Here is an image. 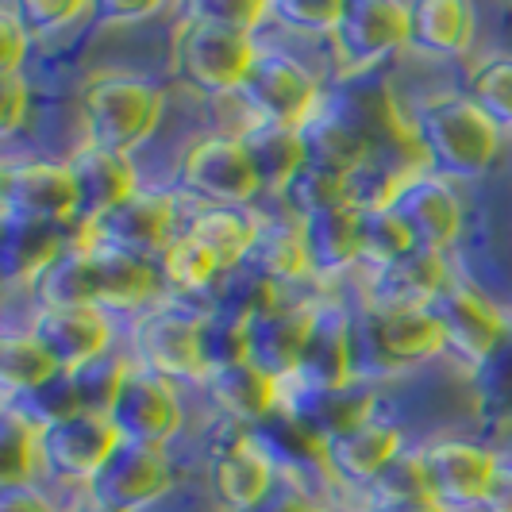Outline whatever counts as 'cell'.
Returning <instances> with one entry per match:
<instances>
[{"instance_id":"1","label":"cell","mask_w":512,"mask_h":512,"mask_svg":"<svg viewBox=\"0 0 512 512\" xmlns=\"http://www.w3.org/2000/svg\"><path fill=\"white\" fill-rule=\"evenodd\" d=\"M424 166L447 181L482 178L497 162L501 128L466 93H432L409 112Z\"/></svg>"},{"instance_id":"2","label":"cell","mask_w":512,"mask_h":512,"mask_svg":"<svg viewBox=\"0 0 512 512\" xmlns=\"http://www.w3.org/2000/svg\"><path fill=\"white\" fill-rule=\"evenodd\" d=\"M351 343H355V378L370 385L378 378L420 370L439 355H447L432 308L362 305L351 316Z\"/></svg>"},{"instance_id":"3","label":"cell","mask_w":512,"mask_h":512,"mask_svg":"<svg viewBox=\"0 0 512 512\" xmlns=\"http://www.w3.org/2000/svg\"><path fill=\"white\" fill-rule=\"evenodd\" d=\"M258 58L251 31L231 27L189 4L174 31V74L201 97H235Z\"/></svg>"},{"instance_id":"4","label":"cell","mask_w":512,"mask_h":512,"mask_svg":"<svg viewBox=\"0 0 512 512\" xmlns=\"http://www.w3.org/2000/svg\"><path fill=\"white\" fill-rule=\"evenodd\" d=\"M128 359L174 385H205L212 370L205 351V308L158 301L135 312L128 328Z\"/></svg>"},{"instance_id":"5","label":"cell","mask_w":512,"mask_h":512,"mask_svg":"<svg viewBox=\"0 0 512 512\" xmlns=\"http://www.w3.org/2000/svg\"><path fill=\"white\" fill-rule=\"evenodd\" d=\"M81 120L89 143L131 158L162 120V89L139 74H93L81 85Z\"/></svg>"},{"instance_id":"6","label":"cell","mask_w":512,"mask_h":512,"mask_svg":"<svg viewBox=\"0 0 512 512\" xmlns=\"http://www.w3.org/2000/svg\"><path fill=\"white\" fill-rule=\"evenodd\" d=\"M393 212V220L405 228L416 251L428 255H447L462 235V197L455 181L439 178L428 166H409L393 170L385 185L382 205Z\"/></svg>"},{"instance_id":"7","label":"cell","mask_w":512,"mask_h":512,"mask_svg":"<svg viewBox=\"0 0 512 512\" xmlns=\"http://www.w3.org/2000/svg\"><path fill=\"white\" fill-rule=\"evenodd\" d=\"M235 101L243 104L247 124H274L293 131H301L324 108L320 81L312 77V70L278 47H258L255 66Z\"/></svg>"},{"instance_id":"8","label":"cell","mask_w":512,"mask_h":512,"mask_svg":"<svg viewBox=\"0 0 512 512\" xmlns=\"http://www.w3.org/2000/svg\"><path fill=\"white\" fill-rule=\"evenodd\" d=\"M178 189L197 205L251 208L258 193L255 166L239 131H212L193 139L178 158Z\"/></svg>"},{"instance_id":"9","label":"cell","mask_w":512,"mask_h":512,"mask_svg":"<svg viewBox=\"0 0 512 512\" xmlns=\"http://www.w3.org/2000/svg\"><path fill=\"white\" fill-rule=\"evenodd\" d=\"M332 58L339 77L370 74L397 51H409V4L401 0H347L332 31Z\"/></svg>"},{"instance_id":"10","label":"cell","mask_w":512,"mask_h":512,"mask_svg":"<svg viewBox=\"0 0 512 512\" xmlns=\"http://www.w3.org/2000/svg\"><path fill=\"white\" fill-rule=\"evenodd\" d=\"M412 459H416V470H420L424 493L432 501H439L447 512L482 509L489 482H493V474L501 466V455L489 451L486 443L459 436L432 439Z\"/></svg>"},{"instance_id":"11","label":"cell","mask_w":512,"mask_h":512,"mask_svg":"<svg viewBox=\"0 0 512 512\" xmlns=\"http://www.w3.org/2000/svg\"><path fill=\"white\" fill-rule=\"evenodd\" d=\"M428 308H432L439 332H443L447 355L459 362L466 374L482 370V362L501 347V339L512 328L509 316L462 278H451L447 289Z\"/></svg>"},{"instance_id":"12","label":"cell","mask_w":512,"mask_h":512,"mask_svg":"<svg viewBox=\"0 0 512 512\" xmlns=\"http://www.w3.org/2000/svg\"><path fill=\"white\" fill-rule=\"evenodd\" d=\"M108 420L116 424V432L124 436V443H139V447H158L166 451L170 439L181 432V397L178 385L158 378L151 370L135 366L128 359V370L120 378L116 401L108 409Z\"/></svg>"},{"instance_id":"13","label":"cell","mask_w":512,"mask_h":512,"mask_svg":"<svg viewBox=\"0 0 512 512\" xmlns=\"http://www.w3.org/2000/svg\"><path fill=\"white\" fill-rule=\"evenodd\" d=\"M4 220L77 228V185L66 158H24L4 166Z\"/></svg>"},{"instance_id":"14","label":"cell","mask_w":512,"mask_h":512,"mask_svg":"<svg viewBox=\"0 0 512 512\" xmlns=\"http://www.w3.org/2000/svg\"><path fill=\"white\" fill-rule=\"evenodd\" d=\"M124 436L116 424L97 412H74L51 424H39V466L62 478V482H81L89 486L93 474L116 455Z\"/></svg>"},{"instance_id":"15","label":"cell","mask_w":512,"mask_h":512,"mask_svg":"<svg viewBox=\"0 0 512 512\" xmlns=\"http://www.w3.org/2000/svg\"><path fill=\"white\" fill-rule=\"evenodd\" d=\"M278 466L270 451L243 424L231 420V432L208 447V486L228 512H251L278 486Z\"/></svg>"},{"instance_id":"16","label":"cell","mask_w":512,"mask_h":512,"mask_svg":"<svg viewBox=\"0 0 512 512\" xmlns=\"http://www.w3.org/2000/svg\"><path fill=\"white\" fill-rule=\"evenodd\" d=\"M170 489H174V466L166 451L120 443L116 455L104 462L81 493L108 512H143L158 505Z\"/></svg>"},{"instance_id":"17","label":"cell","mask_w":512,"mask_h":512,"mask_svg":"<svg viewBox=\"0 0 512 512\" xmlns=\"http://www.w3.org/2000/svg\"><path fill=\"white\" fill-rule=\"evenodd\" d=\"M85 247V274H89V301L104 312H143L162 301V270L154 258L131 255L108 243H93L81 235Z\"/></svg>"},{"instance_id":"18","label":"cell","mask_w":512,"mask_h":512,"mask_svg":"<svg viewBox=\"0 0 512 512\" xmlns=\"http://www.w3.org/2000/svg\"><path fill=\"white\" fill-rule=\"evenodd\" d=\"M316 455H320V466L332 474V482L347 489H374L405 459V432L374 416L359 428L320 443Z\"/></svg>"},{"instance_id":"19","label":"cell","mask_w":512,"mask_h":512,"mask_svg":"<svg viewBox=\"0 0 512 512\" xmlns=\"http://www.w3.org/2000/svg\"><path fill=\"white\" fill-rule=\"evenodd\" d=\"M178 212V193L139 189L120 208H112L108 216H101L93 228H85V235L93 243H108V247H120V251H131V255L158 258L162 247L181 231Z\"/></svg>"},{"instance_id":"20","label":"cell","mask_w":512,"mask_h":512,"mask_svg":"<svg viewBox=\"0 0 512 512\" xmlns=\"http://www.w3.org/2000/svg\"><path fill=\"white\" fill-rule=\"evenodd\" d=\"M27 332L35 335V343L66 374H74V370L104 359L112 351V320L97 305L35 308L27 320Z\"/></svg>"},{"instance_id":"21","label":"cell","mask_w":512,"mask_h":512,"mask_svg":"<svg viewBox=\"0 0 512 512\" xmlns=\"http://www.w3.org/2000/svg\"><path fill=\"white\" fill-rule=\"evenodd\" d=\"M282 412L293 420L297 432L312 439V447H320V443L374 420V385L351 382L339 389H301V385L285 382Z\"/></svg>"},{"instance_id":"22","label":"cell","mask_w":512,"mask_h":512,"mask_svg":"<svg viewBox=\"0 0 512 512\" xmlns=\"http://www.w3.org/2000/svg\"><path fill=\"white\" fill-rule=\"evenodd\" d=\"M66 166H70L77 185V228L81 231L93 228L101 216H108L112 208H120L128 197L143 189L131 158L104 151L89 139L66 154Z\"/></svg>"},{"instance_id":"23","label":"cell","mask_w":512,"mask_h":512,"mask_svg":"<svg viewBox=\"0 0 512 512\" xmlns=\"http://www.w3.org/2000/svg\"><path fill=\"white\" fill-rule=\"evenodd\" d=\"M305 166L308 170H320V174H332L339 181H355L370 170V158H374V143L366 139L362 124L355 120V112H335L332 104H324L305 128Z\"/></svg>"},{"instance_id":"24","label":"cell","mask_w":512,"mask_h":512,"mask_svg":"<svg viewBox=\"0 0 512 512\" xmlns=\"http://www.w3.org/2000/svg\"><path fill=\"white\" fill-rule=\"evenodd\" d=\"M312 282H335L362 266V205L343 201L301 220Z\"/></svg>"},{"instance_id":"25","label":"cell","mask_w":512,"mask_h":512,"mask_svg":"<svg viewBox=\"0 0 512 512\" xmlns=\"http://www.w3.org/2000/svg\"><path fill=\"white\" fill-rule=\"evenodd\" d=\"M324 305L320 301H308V297H289L274 312H266L258 324H251V359L270 370L274 378L289 382L293 370H297V359L305 351L308 335L316 328Z\"/></svg>"},{"instance_id":"26","label":"cell","mask_w":512,"mask_h":512,"mask_svg":"<svg viewBox=\"0 0 512 512\" xmlns=\"http://www.w3.org/2000/svg\"><path fill=\"white\" fill-rule=\"evenodd\" d=\"M205 389L212 397V405L224 412V420H235L243 428L266 420L270 412L282 409L285 401V382L274 378L270 370H262L255 359H235L224 362V366H212Z\"/></svg>"},{"instance_id":"27","label":"cell","mask_w":512,"mask_h":512,"mask_svg":"<svg viewBox=\"0 0 512 512\" xmlns=\"http://www.w3.org/2000/svg\"><path fill=\"white\" fill-rule=\"evenodd\" d=\"M359 382L355 378V343H351V316H343L339 308L320 312L316 328L308 335L305 351L297 359V370L289 385L301 389H339V385Z\"/></svg>"},{"instance_id":"28","label":"cell","mask_w":512,"mask_h":512,"mask_svg":"<svg viewBox=\"0 0 512 512\" xmlns=\"http://www.w3.org/2000/svg\"><path fill=\"white\" fill-rule=\"evenodd\" d=\"M451 282L447 255L412 251L393 266L366 274V305H401V308H428Z\"/></svg>"},{"instance_id":"29","label":"cell","mask_w":512,"mask_h":512,"mask_svg":"<svg viewBox=\"0 0 512 512\" xmlns=\"http://www.w3.org/2000/svg\"><path fill=\"white\" fill-rule=\"evenodd\" d=\"M262 228V216L251 208H228V205H197L189 212V220H181V231L193 235L208 255L216 258V266L231 274L239 266H247L251 247Z\"/></svg>"},{"instance_id":"30","label":"cell","mask_w":512,"mask_h":512,"mask_svg":"<svg viewBox=\"0 0 512 512\" xmlns=\"http://www.w3.org/2000/svg\"><path fill=\"white\" fill-rule=\"evenodd\" d=\"M77 239H81V228L4 220V274H8V282L31 289Z\"/></svg>"},{"instance_id":"31","label":"cell","mask_w":512,"mask_h":512,"mask_svg":"<svg viewBox=\"0 0 512 512\" xmlns=\"http://www.w3.org/2000/svg\"><path fill=\"white\" fill-rule=\"evenodd\" d=\"M474 43V8L462 0L409 4V51L424 58H462Z\"/></svg>"},{"instance_id":"32","label":"cell","mask_w":512,"mask_h":512,"mask_svg":"<svg viewBox=\"0 0 512 512\" xmlns=\"http://www.w3.org/2000/svg\"><path fill=\"white\" fill-rule=\"evenodd\" d=\"M247 158L255 166V178L262 193L282 197L293 185V178L305 170V139L293 128H274V124H247L239 128Z\"/></svg>"},{"instance_id":"33","label":"cell","mask_w":512,"mask_h":512,"mask_svg":"<svg viewBox=\"0 0 512 512\" xmlns=\"http://www.w3.org/2000/svg\"><path fill=\"white\" fill-rule=\"evenodd\" d=\"M247 266H255L258 274H266L270 282L282 285V289L312 282L301 220H293V216H262V228H258V239L255 247H251Z\"/></svg>"},{"instance_id":"34","label":"cell","mask_w":512,"mask_h":512,"mask_svg":"<svg viewBox=\"0 0 512 512\" xmlns=\"http://www.w3.org/2000/svg\"><path fill=\"white\" fill-rule=\"evenodd\" d=\"M154 262L162 270V282L170 289H178L181 297H212L216 285L224 282V270L216 266V258L185 231H178Z\"/></svg>"},{"instance_id":"35","label":"cell","mask_w":512,"mask_h":512,"mask_svg":"<svg viewBox=\"0 0 512 512\" xmlns=\"http://www.w3.org/2000/svg\"><path fill=\"white\" fill-rule=\"evenodd\" d=\"M54 374H62L54 359L35 343L31 332L4 335L0 347V382H4V401H24L39 385H47Z\"/></svg>"},{"instance_id":"36","label":"cell","mask_w":512,"mask_h":512,"mask_svg":"<svg viewBox=\"0 0 512 512\" xmlns=\"http://www.w3.org/2000/svg\"><path fill=\"white\" fill-rule=\"evenodd\" d=\"M39 466V424L20 405H4L0 416V486L31 482Z\"/></svg>"},{"instance_id":"37","label":"cell","mask_w":512,"mask_h":512,"mask_svg":"<svg viewBox=\"0 0 512 512\" xmlns=\"http://www.w3.org/2000/svg\"><path fill=\"white\" fill-rule=\"evenodd\" d=\"M466 97L501 131H512V54H486L466 74Z\"/></svg>"},{"instance_id":"38","label":"cell","mask_w":512,"mask_h":512,"mask_svg":"<svg viewBox=\"0 0 512 512\" xmlns=\"http://www.w3.org/2000/svg\"><path fill=\"white\" fill-rule=\"evenodd\" d=\"M366 512H447V509L424 493V486H420V470H416V459L405 455V459L397 462L378 486L370 489Z\"/></svg>"},{"instance_id":"39","label":"cell","mask_w":512,"mask_h":512,"mask_svg":"<svg viewBox=\"0 0 512 512\" xmlns=\"http://www.w3.org/2000/svg\"><path fill=\"white\" fill-rule=\"evenodd\" d=\"M478 409L493 420H512V328L501 339V347L482 362V370L470 374Z\"/></svg>"},{"instance_id":"40","label":"cell","mask_w":512,"mask_h":512,"mask_svg":"<svg viewBox=\"0 0 512 512\" xmlns=\"http://www.w3.org/2000/svg\"><path fill=\"white\" fill-rule=\"evenodd\" d=\"M412 239L385 208H362V270H382L412 255Z\"/></svg>"},{"instance_id":"41","label":"cell","mask_w":512,"mask_h":512,"mask_svg":"<svg viewBox=\"0 0 512 512\" xmlns=\"http://www.w3.org/2000/svg\"><path fill=\"white\" fill-rule=\"evenodd\" d=\"M278 201L285 205V216L308 220V216H316V212H324V208L351 201V181H339V178H332V174H320V170H308L305 166Z\"/></svg>"},{"instance_id":"42","label":"cell","mask_w":512,"mask_h":512,"mask_svg":"<svg viewBox=\"0 0 512 512\" xmlns=\"http://www.w3.org/2000/svg\"><path fill=\"white\" fill-rule=\"evenodd\" d=\"M128 370V359H120L116 351H108L104 359L89 362L74 370V393H77V405L81 412H97V416H108L112 401H116V389H120V378Z\"/></svg>"},{"instance_id":"43","label":"cell","mask_w":512,"mask_h":512,"mask_svg":"<svg viewBox=\"0 0 512 512\" xmlns=\"http://www.w3.org/2000/svg\"><path fill=\"white\" fill-rule=\"evenodd\" d=\"M343 20V4L324 0H274L270 4V24H278L289 35H328Z\"/></svg>"},{"instance_id":"44","label":"cell","mask_w":512,"mask_h":512,"mask_svg":"<svg viewBox=\"0 0 512 512\" xmlns=\"http://www.w3.org/2000/svg\"><path fill=\"white\" fill-rule=\"evenodd\" d=\"M12 8L31 39H51L58 31H70L77 20L93 16V4L85 0H16Z\"/></svg>"},{"instance_id":"45","label":"cell","mask_w":512,"mask_h":512,"mask_svg":"<svg viewBox=\"0 0 512 512\" xmlns=\"http://www.w3.org/2000/svg\"><path fill=\"white\" fill-rule=\"evenodd\" d=\"M31 43H35V39H31L27 27L20 24L16 8L4 4V8H0V77L24 74V62H27Z\"/></svg>"},{"instance_id":"46","label":"cell","mask_w":512,"mask_h":512,"mask_svg":"<svg viewBox=\"0 0 512 512\" xmlns=\"http://www.w3.org/2000/svg\"><path fill=\"white\" fill-rule=\"evenodd\" d=\"M31 116V89H27V77H0V131L12 139L16 131L27 124Z\"/></svg>"},{"instance_id":"47","label":"cell","mask_w":512,"mask_h":512,"mask_svg":"<svg viewBox=\"0 0 512 512\" xmlns=\"http://www.w3.org/2000/svg\"><path fill=\"white\" fill-rule=\"evenodd\" d=\"M0 512H66V509L54 505L35 482H16V486H0Z\"/></svg>"},{"instance_id":"48","label":"cell","mask_w":512,"mask_h":512,"mask_svg":"<svg viewBox=\"0 0 512 512\" xmlns=\"http://www.w3.org/2000/svg\"><path fill=\"white\" fill-rule=\"evenodd\" d=\"M324 505H316L312 497H308L305 486H297V482H289V478H278V486L270 489V497L266 501H258L251 512H320Z\"/></svg>"},{"instance_id":"49","label":"cell","mask_w":512,"mask_h":512,"mask_svg":"<svg viewBox=\"0 0 512 512\" xmlns=\"http://www.w3.org/2000/svg\"><path fill=\"white\" fill-rule=\"evenodd\" d=\"M158 16V4H131V0H104V4H93V20L104 27H131L139 20H151Z\"/></svg>"},{"instance_id":"50","label":"cell","mask_w":512,"mask_h":512,"mask_svg":"<svg viewBox=\"0 0 512 512\" xmlns=\"http://www.w3.org/2000/svg\"><path fill=\"white\" fill-rule=\"evenodd\" d=\"M482 512H512V462L501 459L493 482L486 489V501H482Z\"/></svg>"},{"instance_id":"51","label":"cell","mask_w":512,"mask_h":512,"mask_svg":"<svg viewBox=\"0 0 512 512\" xmlns=\"http://www.w3.org/2000/svg\"><path fill=\"white\" fill-rule=\"evenodd\" d=\"M66 512H108V509H101L97 501H89V497L81 493V497H77V501H74V505H70V509H66Z\"/></svg>"},{"instance_id":"52","label":"cell","mask_w":512,"mask_h":512,"mask_svg":"<svg viewBox=\"0 0 512 512\" xmlns=\"http://www.w3.org/2000/svg\"><path fill=\"white\" fill-rule=\"evenodd\" d=\"M320 512H366V509H359V505H324Z\"/></svg>"}]
</instances>
